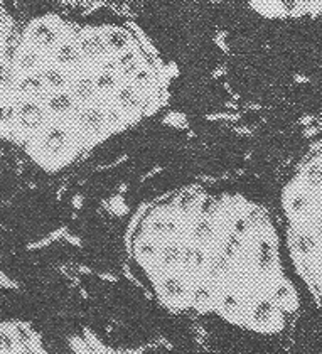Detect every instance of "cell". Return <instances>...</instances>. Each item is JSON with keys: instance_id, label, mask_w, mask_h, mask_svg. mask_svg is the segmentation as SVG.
<instances>
[{"instance_id": "cell-1", "label": "cell", "mask_w": 322, "mask_h": 354, "mask_svg": "<svg viewBox=\"0 0 322 354\" xmlns=\"http://www.w3.org/2000/svg\"><path fill=\"white\" fill-rule=\"evenodd\" d=\"M164 93L159 57L132 26L37 12L0 75V144L55 174L151 118Z\"/></svg>"}, {"instance_id": "cell-2", "label": "cell", "mask_w": 322, "mask_h": 354, "mask_svg": "<svg viewBox=\"0 0 322 354\" xmlns=\"http://www.w3.org/2000/svg\"><path fill=\"white\" fill-rule=\"evenodd\" d=\"M214 240L209 315L260 336L289 330L301 299L267 207L243 192L216 189Z\"/></svg>"}, {"instance_id": "cell-3", "label": "cell", "mask_w": 322, "mask_h": 354, "mask_svg": "<svg viewBox=\"0 0 322 354\" xmlns=\"http://www.w3.org/2000/svg\"><path fill=\"white\" fill-rule=\"evenodd\" d=\"M214 194L201 186L169 191L137 214L126 238L139 282L176 314L209 315Z\"/></svg>"}, {"instance_id": "cell-4", "label": "cell", "mask_w": 322, "mask_h": 354, "mask_svg": "<svg viewBox=\"0 0 322 354\" xmlns=\"http://www.w3.org/2000/svg\"><path fill=\"white\" fill-rule=\"evenodd\" d=\"M282 238L289 265L322 302V147L299 162L282 189Z\"/></svg>"}, {"instance_id": "cell-5", "label": "cell", "mask_w": 322, "mask_h": 354, "mask_svg": "<svg viewBox=\"0 0 322 354\" xmlns=\"http://www.w3.org/2000/svg\"><path fill=\"white\" fill-rule=\"evenodd\" d=\"M256 14L277 21H305L322 17V0H250Z\"/></svg>"}, {"instance_id": "cell-6", "label": "cell", "mask_w": 322, "mask_h": 354, "mask_svg": "<svg viewBox=\"0 0 322 354\" xmlns=\"http://www.w3.org/2000/svg\"><path fill=\"white\" fill-rule=\"evenodd\" d=\"M39 334L22 322H0V353H41Z\"/></svg>"}, {"instance_id": "cell-7", "label": "cell", "mask_w": 322, "mask_h": 354, "mask_svg": "<svg viewBox=\"0 0 322 354\" xmlns=\"http://www.w3.org/2000/svg\"><path fill=\"white\" fill-rule=\"evenodd\" d=\"M17 29L19 24L12 12L6 6V2L0 0V75H2V69L6 66L7 57H9L10 49L14 46Z\"/></svg>"}]
</instances>
